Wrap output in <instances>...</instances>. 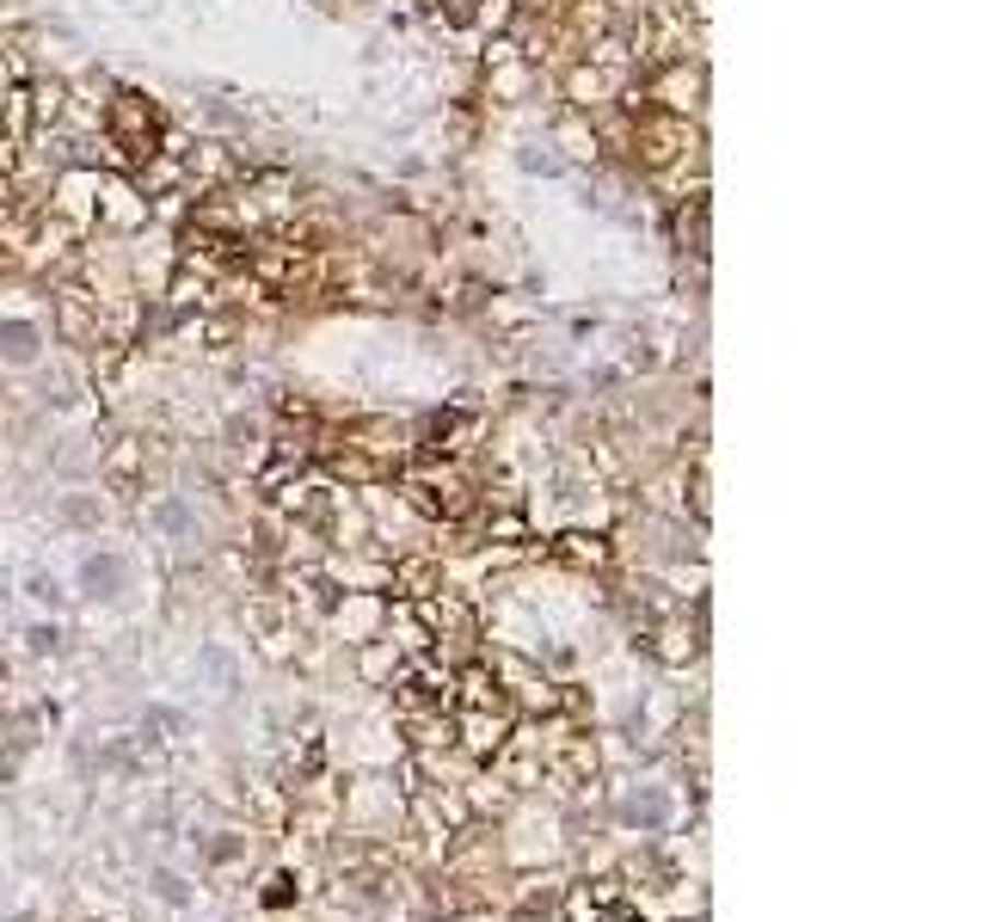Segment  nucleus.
Instances as JSON below:
<instances>
[{"instance_id":"obj_11","label":"nucleus","mask_w":983,"mask_h":922,"mask_svg":"<svg viewBox=\"0 0 983 922\" xmlns=\"http://www.w3.org/2000/svg\"><path fill=\"white\" fill-rule=\"evenodd\" d=\"M7 922H32V917H7Z\"/></svg>"},{"instance_id":"obj_4","label":"nucleus","mask_w":983,"mask_h":922,"mask_svg":"<svg viewBox=\"0 0 983 922\" xmlns=\"http://www.w3.org/2000/svg\"><path fill=\"white\" fill-rule=\"evenodd\" d=\"M129 579V566L117 560V554H87V566H80V584H87V596H117Z\"/></svg>"},{"instance_id":"obj_3","label":"nucleus","mask_w":983,"mask_h":922,"mask_svg":"<svg viewBox=\"0 0 983 922\" xmlns=\"http://www.w3.org/2000/svg\"><path fill=\"white\" fill-rule=\"evenodd\" d=\"M676 247L695 252V259H707V197L701 191L676 204Z\"/></svg>"},{"instance_id":"obj_9","label":"nucleus","mask_w":983,"mask_h":922,"mask_svg":"<svg viewBox=\"0 0 983 922\" xmlns=\"http://www.w3.org/2000/svg\"><path fill=\"white\" fill-rule=\"evenodd\" d=\"M62 646V634L56 627H32V652H56Z\"/></svg>"},{"instance_id":"obj_10","label":"nucleus","mask_w":983,"mask_h":922,"mask_svg":"<svg viewBox=\"0 0 983 922\" xmlns=\"http://www.w3.org/2000/svg\"><path fill=\"white\" fill-rule=\"evenodd\" d=\"M32 596H44V603H56V596H62V584H56V579H32Z\"/></svg>"},{"instance_id":"obj_2","label":"nucleus","mask_w":983,"mask_h":922,"mask_svg":"<svg viewBox=\"0 0 983 922\" xmlns=\"http://www.w3.org/2000/svg\"><path fill=\"white\" fill-rule=\"evenodd\" d=\"M56 332H62V344H93L99 339V308L87 289H62L56 296Z\"/></svg>"},{"instance_id":"obj_7","label":"nucleus","mask_w":983,"mask_h":922,"mask_svg":"<svg viewBox=\"0 0 983 922\" xmlns=\"http://www.w3.org/2000/svg\"><path fill=\"white\" fill-rule=\"evenodd\" d=\"M473 19H480V32H511L516 25V0H480V7H473Z\"/></svg>"},{"instance_id":"obj_1","label":"nucleus","mask_w":983,"mask_h":922,"mask_svg":"<svg viewBox=\"0 0 983 922\" xmlns=\"http://www.w3.org/2000/svg\"><path fill=\"white\" fill-rule=\"evenodd\" d=\"M560 87H565V105H572V111H603V105H615V99H621L627 80L609 75V68H596L591 56H578V62H565Z\"/></svg>"},{"instance_id":"obj_6","label":"nucleus","mask_w":983,"mask_h":922,"mask_svg":"<svg viewBox=\"0 0 983 922\" xmlns=\"http://www.w3.org/2000/svg\"><path fill=\"white\" fill-rule=\"evenodd\" d=\"M136 468H141V443L136 437H117V449L105 455V474L117 486H129V480H136Z\"/></svg>"},{"instance_id":"obj_8","label":"nucleus","mask_w":983,"mask_h":922,"mask_svg":"<svg viewBox=\"0 0 983 922\" xmlns=\"http://www.w3.org/2000/svg\"><path fill=\"white\" fill-rule=\"evenodd\" d=\"M155 891L167 898V904H185V898H191V891H185V879H179V874H155Z\"/></svg>"},{"instance_id":"obj_5","label":"nucleus","mask_w":983,"mask_h":922,"mask_svg":"<svg viewBox=\"0 0 983 922\" xmlns=\"http://www.w3.org/2000/svg\"><path fill=\"white\" fill-rule=\"evenodd\" d=\"M664 818H671V799H664V794H652V787H645V794H627V799H621V824L658 830Z\"/></svg>"}]
</instances>
